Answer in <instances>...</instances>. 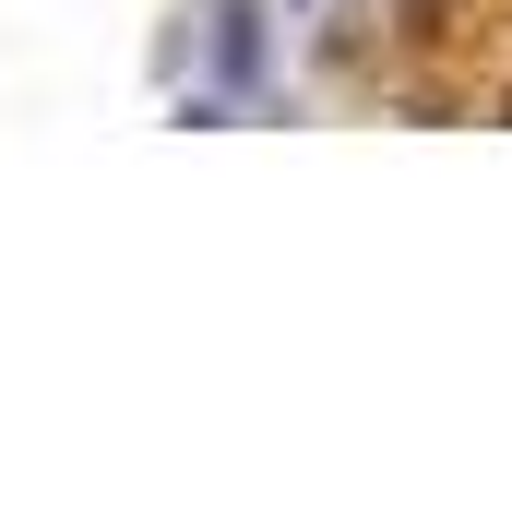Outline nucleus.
Returning a JSON list of instances; mask_svg holds the SVG:
<instances>
[{
  "label": "nucleus",
  "instance_id": "obj_1",
  "mask_svg": "<svg viewBox=\"0 0 512 512\" xmlns=\"http://www.w3.org/2000/svg\"><path fill=\"white\" fill-rule=\"evenodd\" d=\"M215 72H227V84H251V72H262V12H251V0L215 12Z\"/></svg>",
  "mask_w": 512,
  "mask_h": 512
}]
</instances>
